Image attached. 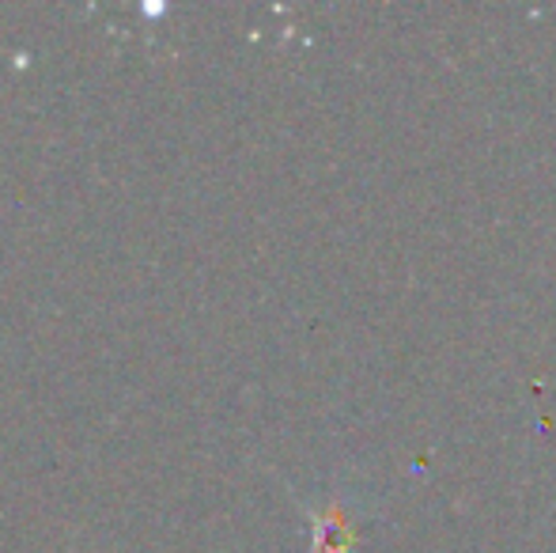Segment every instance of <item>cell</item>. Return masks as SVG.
<instances>
[{
    "instance_id": "cell-1",
    "label": "cell",
    "mask_w": 556,
    "mask_h": 553,
    "mask_svg": "<svg viewBox=\"0 0 556 553\" xmlns=\"http://www.w3.org/2000/svg\"><path fill=\"white\" fill-rule=\"evenodd\" d=\"M375 501L364 486L333 481L303 501L311 527L307 553H364V531L371 524Z\"/></svg>"
}]
</instances>
